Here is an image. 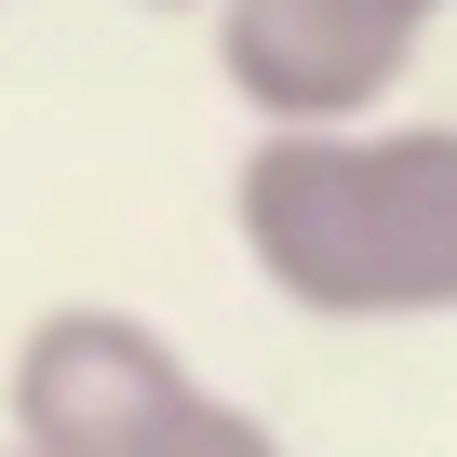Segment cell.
I'll return each instance as SVG.
<instances>
[{
    "label": "cell",
    "mask_w": 457,
    "mask_h": 457,
    "mask_svg": "<svg viewBox=\"0 0 457 457\" xmlns=\"http://www.w3.org/2000/svg\"><path fill=\"white\" fill-rule=\"evenodd\" d=\"M228 228L310 323H444L457 310V121L256 135L228 175Z\"/></svg>",
    "instance_id": "cell-1"
},
{
    "label": "cell",
    "mask_w": 457,
    "mask_h": 457,
    "mask_svg": "<svg viewBox=\"0 0 457 457\" xmlns=\"http://www.w3.org/2000/svg\"><path fill=\"white\" fill-rule=\"evenodd\" d=\"M162 457H296V444H283V430H270L256 403H228V390H202V403L175 417V444H162Z\"/></svg>",
    "instance_id": "cell-4"
},
{
    "label": "cell",
    "mask_w": 457,
    "mask_h": 457,
    "mask_svg": "<svg viewBox=\"0 0 457 457\" xmlns=\"http://www.w3.org/2000/svg\"><path fill=\"white\" fill-rule=\"evenodd\" d=\"M0 457H41V444H0Z\"/></svg>",
    "instance_id": "cell-7"
},
{
    "label": "cell",
    "mask_w": 457,
    "mask_h": 457,
    "mask_svg": "<svg viewBox=\"0 0 457 457\" xmlns=\"http://www.w3.org/2000/svg\"><path fill=\"white\" fill-rule=\"evenodd\" d=\"M363 14H390V28H430V14H444V0H363Z\"/></svg>",
    "instance_id": "cell-5"
},
{
    "label": "cell",
    "mask_w": 457,
    "mask_h": 457,
    "mask_svg": "<svg viewBox=\"0 0 457 457\" xmlns=\"http://www.w3.org/2000/svg\"><path fill=\"white\" fill-rule=\"evenodd\" d=\"M135 14H215V0H135Z\"/></svg>",
    "instance_id": "cell-6"
},
{
    "label": "cell",
    "mask_w": 457,
    "mask_h": 457,
    "mask_svg": "<svg viewBox=\"0 0 457 457\" xmlns=\"http://www.w3.org/2000/svg\"><path fill=\"white\" fill-rule=\"evenodd\" d=\"M188 403H202L188 350L148 310H108V296L41 310L14 337V363H0V417H14V444H41V457H162Z\"/></svg>",
    "instance_id": "cell-2"
},
{
    "label": "cell",
    "mask_w": 457,
    "mask_h": 457,
    "mask_svg": "<svg viewBox=\"0 0 457 457\" xmlns=\"http://www.w3.org/2000/svg\"><path fill=\"white\" fill-rule=\"evenodd\" d=\"M403 68H417V28L363 14V0H215V81L243 95L256 135L390 121Z\"/></svg>",
    "instance_id": "cell-3"
}]
</instances>
